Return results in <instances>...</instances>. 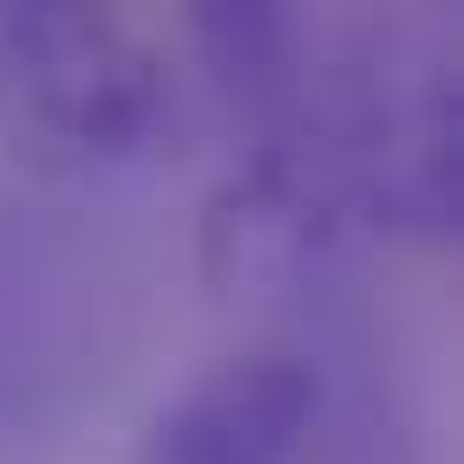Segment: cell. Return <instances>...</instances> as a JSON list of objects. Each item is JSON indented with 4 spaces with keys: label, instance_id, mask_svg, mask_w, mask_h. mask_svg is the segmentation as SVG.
I'll return each mask as SVG.
<instances>
[{
    "label": "cell",
    "instance_id": "7a4b0ae2",
    "mask_svg": "<svg viewBox=\"0 0 464 464\" xmlns=\"http://www.w3.org/2000/svg\"><path fill=\"white\" fill-rule=\"evenodd\" d=\"M319 364L292 346H256L209 364L137 446V464H301L319 428Z\"/></svg>",
    "mask_w": 464,
    "mask_h": 464
},
{
    "label": "cell",
    "instance_id": "6da1fadb",
    "mask_svg": "<svg viewBox=\"0 0 464 464\" xmlns=\"http://www.w3.org/2000/svg\"><path fill=\"white\" fill-rule=\"evenodd\" d=\"M0 101L46 146L128 155L155 128V64L101 0H19L0 19Z\"/></svg>",
    "mask_w": 464,
    "mask_h": 464
},
{
    "label": "cell",
    "instance_id": "3957f363",
    "mask_svg": "<svg viewBox=\"0 0 464 464\" xmlns=\"http://www.w3.org/2000/svg\"><path fill=\"white\" fill-rule=\"evenodd\" d=\"M191 46L227 101L274 110L301 73V0H191Z\"/></svg>",
    "mask_w": 464,
    "mask_h": 464
}]
</instances>
